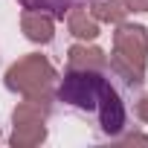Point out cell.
<instances>
[{
	"mask_svg": "<svg viewBox=\"0 0 148 148\" xmlns=\"http://www.w3.org/2000/svg\"><path fill=\"white\" fill-rule=\"evenodd\" d=\"M23 26H26V35H29L32 41H49V38H52V26H49V21L41 18V15H26V18H23Z\"/></svg>",
	"mask_w": 148,
	"mask_h": 148,
	"instance_id": "cell-1",
	"label": "cell"
},
{
	"mask_svg": "<svg viewBox=\"0 0 148 148\" xmlns=\"http://www.w3.org/2000/svg\"><path fill=\"white\" fill-rule=\"evenodd\" d=\"M131 6L139 9V12H148V0H131Z\"/></svg>",
	"mask_w": 148,
	"mask_h": 148,
	"instance_id": "cell-2",
	"label": "cell"
}]
</instances>
